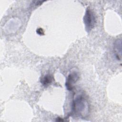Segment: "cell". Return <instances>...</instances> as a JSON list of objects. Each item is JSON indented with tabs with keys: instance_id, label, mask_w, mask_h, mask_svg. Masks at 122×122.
<instances>
[{
	"instance_id": "obj_4",
	"label": "cell",
	"mask_w": 122,
	"mask_h": 122,
	"mask_svg": "<svg viewBox=\"0 0 122 122\" xmlns=\"http://www.w3.org/2000/svg\"><path fill=\"white\" fill-rule=\"evenodd\" d=\"M121 39L117 40L114 44V53L117 59L121 60L122 57V42Z\"/></svg>"
},
{
	"instance_id": "obj_6",
	"label": "cell",
	"mask_w": 122,
	"mask_h": 122,
	"mask_svg": "<svg viewBox=\"0 0 122 122\" xmlns=\"http://www.w3.org/2000/svg\"><path fill=\"white\" fill-rule=\"evenodd\" d=\"M37 33L40 35H44V30H43V29H42L41 28H39L37 30H36Z\"/></svg>"
},
{
	"instance_id": "obj_3",
	"label": "cell",
	"mask_w": 122,
	"mask_h": 122,
	"mask_svg": "<svg viewBox=\"0 0 122 122\" xmlns=\"http://www.w3.org/2000/svg\"><path fill=\"white\" fill-rule=\"evenodd\" d=\"M79 78V74L77 71H73L71 72L66 79V86L67 89L69 91L72 90Z\"/></svg>"
},
{
	"instance_id": "obj_5",
	"label": "cell",
	"mask_w": 122,
	"mask_h": 122,
	"mask_svg": "<svg viewBox=\"0 0 122 122\" xmlns=\"http://www.w3.org/2000/svg\"><path fill=\"white\" fill-rule=\"evenodd\" d=\"M52 76L50 74H47L41 78V82L43 86L46 87L48 86L49 84H50L52 82Z\"/></svg>"
},
{
	"instance_id": "obj_2",
	"label": "cell",
	"mask_w": 122,
	"mask_h": 122,
	"mask_svg": "<svg viewBox=\"0 0 122 122\" xmlns=\"http://www.w3.org/2000/svg\"><path fill=\"white\" fill-rule=\"evenodd\" d=\"M83 21L86 30L87 31H90L95 25L96 20L94 14L89 9L86 10L85 15L83 17Z\"/></svg>"
},
{
	"instance_id": "obj_1",
	"label": "cell",
	"mask_w": 122,
	"mask_h": 122,
	"mask_svg": "<svg viewBox=\"0 0 122 122\" xmlns=\"http://www.w3.org/2000/svg\"><path fill=\"white\" fill-rule=\"evenodd\" d=\"M72 112L75 115L84 118L88 115L89 105L88 100L83 94L77 95L72 103Z\"/></svg>"
}]
</instances>
